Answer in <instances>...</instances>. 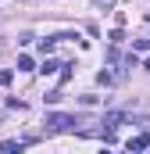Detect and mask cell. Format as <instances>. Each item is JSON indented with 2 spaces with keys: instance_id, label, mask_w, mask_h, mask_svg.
Masks as SVG:
<instances>
[{
  "instance_id": "obj_7",
  "label": "cell",
  "mask_w": 150,
  "mask_h": 154,
  "mask_svg": "<svg viewBox=\"0 0 150 154\" xmlns=\"http://www.w3.org/2000/svg\"><path fill=\"white\" fill-rule=\"evenodd\" d=\"M54 68H61V65H57V61H43V68H39V72H43V75H50Z\"/></svg>"
},
{
  "instance_id": "obj_10",
  "label": "cell",
  "mask_w": 150,
  "mask_h": 154,
  "mask_svg": "<svg viewBox=\"0 0 150 154\" xmlns=\"http://www.w3.org/2000/svg\"><path fill=\"white\" fill-rule=\"evenodd\" d=\"M143 68H147V72H150V57H147V61H143Z\"/></svg>"
},
{
  "instance_id": "obj_11",
  "label": "cell",
  "mask_w": 150,
  "mask_h": 154,
  "mask_svg": "<svg viewBox=\"0 0 150 154\" xmlns=\"http://www.w3.org/2000/svg\"><path fill=\"white\" fill-rule=\"evenodd\" d=\"M147 18H150V11H147Z\"/></svg>"
},
{
  "instance_id": "obj_6",
  "label": "cell",
  "mask_w": 150,
  "mask_h": 154,
  "mask_svg": "<svg viewBox=\"0 0 150 154\" xmlns=\"http://www.w3.org/2000/svg\"><path fill=\"white\" fill-rule=\"evenodd\" d=\"M11 79H14V72H11V68H4V72H0V86H11Z\"/></svg>"
},
{
  "instance_id": "obj_1",
  "label": "cell",
  "mask_w": 150,
  "mask_h": 154,
  "mask_svg": "<svg viewBox=\"0 0 150 154\" xmlns=\"http://www.w3.org/2000/svg\"><path fill=\"white\" fill-rule=\"evenodd\" d=\"M50 133H68V129H75L79 122H75V115H46V122H43Z\"/></svg>"
},
{
  "instance_id": "obj_4",
  "label": "cell",
  "mask_w": 150,
  "mask_h": 154,
  "mask_svg": "<svg viewBox=\"0 0 150 154\" xmlns=\"http://www.w3.org/2000/svg\"><path fill=\"white\" fill-rule=\"evenodd\" d=\"M18 68H22V72H32V57L22 54V57H18Z\"/></svg>"
},
{
  "instance_id": "obj_5",
  "label": "cell",
  "mask_w": 150,
  "mask_h": 154,
  "mask_svg": "<svg viewBox=\"0 0 150 154\" xmlns=\"http://www.w3.org/2000/svg\"><path fill=\"white\" fill-rule=\"evenodd\" d=\"M54 43H57V36H46V39H39V50L46 54V50H54Z\"/></svg>"
},
{
  "instance_id": "obj_8",
  "label": "cell",
  "mask_w": 150,
  "mask_h": 154,
  "mask_svg": "<svg viewBox=\"0 0 150 154\" xmlns=\"http://www.w3.org/2000/svg\"><path fill=\"white\" fill-rule=\"evenodd\" d=\"M136 50H150V36L147 39H136Z\"/></svg>"
},
{
  "instance_id": "obj_9",
  "label": "cell",
  "mask_w": 150,
  "mask_h": 154,
  "mask_svg": "<svg viewBox=\"0 0 150 154\" xmlns=\"http://www.w3.org/2000/svg\"><path fill=\"white\" fill-rule=\"evenodd\" d=\"M97 4H100V7H111V4H114V0H97Z\"/></svg>"
},
{
  "instance_id": "obj_3",
  "label": "cell",
  "mask_w": 150,
  "mask_h": 154,
  "mask_svg": "<svg viewBox=\"0 0 150 154\" xmlns=\"http://www.w3.org/2000/svg\"><path fill=\"white\" fill-rule=\"evenodd\" d=\"M150 147V136H136V140H129V151H147Z\"/></svg>"
},
{
  "instance_id": "obj_2",
  "label": "cell",
  "mask_w": 150,
  "mask_h": 154,
  "mask_svg": "<svg viewBox=\"0 0 150 154\" xmlns=\"http://www.w3.org/2000/svg\"><path fill=\"white\" fill-rule=\"evenodd\" d=\"M25 143H29V140H4V143H0V151H4V154H14V151H22Z\"/></svg>"
}]
</instances>
